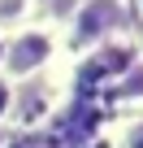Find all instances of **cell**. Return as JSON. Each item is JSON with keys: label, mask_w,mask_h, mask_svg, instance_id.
<instances>
[{"label": "cell", "mask_w": 143, "mask_h": 148, "mask_svg": "<svg viewBox=\"0 0 143 148\" xmlns=\"http://www.w3.org/2000/svg\"><path fill=\"white\" fill-rule=\"evenodd\" d=\"M130 18H134L130 0H74L65 22L56 26L61 44H65V57L78 61V57H87V52H96V48H104L113 39L134 35Z\"/></svg>", "instance_id": "cell-1"}, {"label": "cell", "mask_w": 143, "mask_h": 148, "mask_svg": "<svg viewBox=\"0 0 143 148\" xmlns=\"http://www.w3.org/2000/svg\"><path fill=\"white\" fill-rule=\"evenodd\" d=\"M65 65H69V57H65L61 31L39 18V22H30V26H22L18 35L5 39V70H0V79L9 87H22V83L48 79V74H56Z\"/></svg>", "instance_id": "cell-2"}, {"label": "cell", "mask_w": 143, "mask_h": 148, "mask_svg": "<svg viewBox=\"0 0 143 148\" xmlns=\"http://www.w3.org/2000/svg\"><path fill=\"white\" fill-rule=\"evenodd\" d=\"M108 87H113V105H117V113H143V52L130 61L126 74H117Z\"/></svg>", "instance_id": "cell-3"}, {"label": "cell", "mask_w": 143, "mask_h": 148, "mask_svg": "<svg viewBox=\"0 0 143 148\" xmlns=\"http://www.w3.org/2000/svg\"><path fill=\"white\" fill-rule=\"evenodd\" d=\"M30 22H39V0H0V39L18 35Z\"/></svg>", "instance_id": "cell-4"}, {"label": "cell", "mask_w": 143, "mask_h": 148, "mask_svg": "<svg viewBox=\"0 0 143 148\" xmlns=\"http://www.w3.org/2000/svg\"><path fill=\"white\" fill-rule=\"evenodd\" d=\"M108 139L113 148H143V113H117Z\"/></svg>", "instance_id": "cell-5"}, {"label": "cell", "mask_w": 143, "mask_h": 148, "mask_svg": "<svg viewBox=\"0 0 143 148\" xmlns=\"http://www.w3.org/2000/svg\"><path fill=\"white\" fill-rule=\"evenodd\" d=\"M9 100H13V87L0 79V126H9Z\"/></svg>", "instance_id": "cell-6"}, {"label": "cell", "mask_w": 143, "mask_h": 148, "mask_svg": "<svg viewBox=\"0 0 143 148\" xmlns=\"http://www.w3.org/2000/svg\"><path fill=\"white\" fill-rule=\"evenodd\" d=\"M9 135H13L9 126H0V148H5V144H9Z\"/></svg>", "instance_id": "cell-7"}, {"label": "cell", "mask_w": 143, "mask_h": 148, "mask_svg": "<svg viewBox=\"0 0 143 148\" xmlns=\"http://www.w3.org/2000/svg\"><path fill=\"white\" fill-rule=\"evenodd\" d=\"M130 9L139 13V22H143V0H130Z\"/></svg>", "instance_id": "cell-8"}, {"label": "cell", "mask_w": 143, "mask_h": 148, "mask_svg": "<svg viewBox=\"0 0 143 148\" xmlns=\"http://www.w3.org/2000/svg\"><path fill=\"white\" fill-rule=\"evenodd\" d=\"M0 70H5V39H0Z\"/></svg>", "instance_id": "cell-9"}]
</instances>
